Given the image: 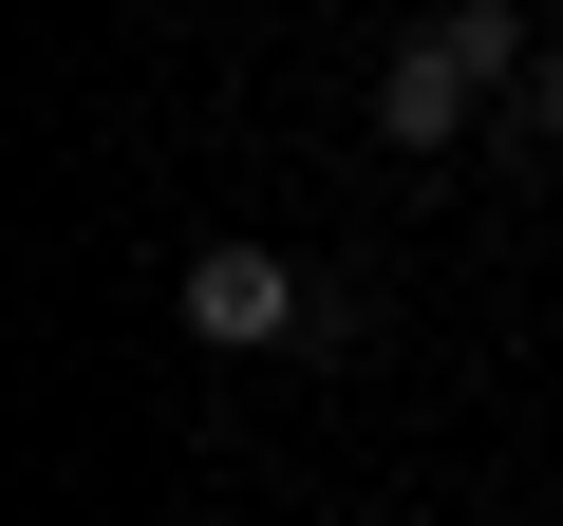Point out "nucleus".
Returning a JSON list of instances; mask_svg holds the SVG:
<instances>
[{"instance_id":"nucleus-1","label":"nucleus","mask_w":563,"mask_h":526,"mask_svg":"<svg viewBox=\"0 0 563 526\" xmlns=\"http://www.w3.org/2000/svg\"><path fill=\"white\" fill-rule=\"evenodd\" d=\"M169 320L207 339V358H282V339H320V283L282 244H188V283H169Z\"/></svg>"},{"instance_id":"nucleus-2","label":"nucleus","mask_w":563,"mask_h":526,"mask_svg":"<svg viewBox=\"0 0 563 526\" xmlns=\"http://www.w3.org/2000/svg\"><path fill=\"white\" fill-rule=\"evenodd\" d=\"M376 132H395V151H413V169H432V151H470V132H488V95H470V57H451V39H432V20H413V39H395V57H376Z\"/></svg>"},{"instance_id":"nucleus-3","label":"nucleus","mask_w":563,"mask_h":526,"mask_svg":"<svg viewBox=\"0 0 563 526\" xmlns=\"http://www.w3.org/2000/svg\"><path fill=\"white\" fill-rule=\"evenodd\" d=\"M526 132H563V39H544V76H526Z\"/></svg>"}]
</instances>
